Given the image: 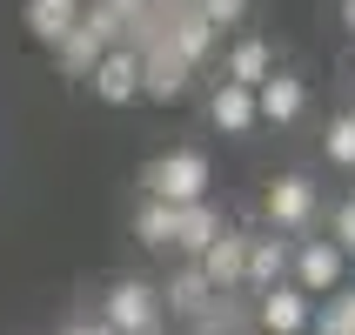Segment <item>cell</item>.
Returning <instances> with one entry per match:
<instances>
[{
  "label": "cell",
  "instance_id": "cell-1",
  "mask_svg": "<svg viewBox=\"0 0 355 335\" xmlns=\"http://www.w3.org/2000/svg\"><path fill=\"white\" fill-rule=\"evenodd\" d=\"M148 201H168V208H188V201H208L215 188V168L201 148H168L161 161H148V175H141Z\"/></svg>",
  "mask_w": 355,
  "mask_h": 335
},
{
  "label": "cell",
  "instance_id": "cell-2",
  "mask_svg": "<svg viewBox=\"0 0 355 335\" xmlns=\"http://www.w3.org/2000/svg\"><path fill=\"white\" fill-rule=\"evenodd\" d=\"M261 221H268V235H309L322 221V188L309 175H275L261 188Z\"/></svg>",
  "mask_w": 355,
  "mask_h": 335
},
{
  "label": "cell",
  "instance_id": "cell-3",
  "mask_svg": "<svg viewBox=\"0 0 355 335\" xmlns=\"http://www.w3.org/2000/svg\"><path fill=\"white\" fill-rule=\"evenodd\" d=\"M288 282H295L309 302L336 295L342 282H349V255H342L329 235H309V241H288Z\"/></svg>",
  "mask_w": 355,
  "mask_h": 335
},
{
  "label": "cell",
  "instance_id": "cell-4",
  "mask_svg": "<svg viewBox=\"0 0 355 335\" xmlns=\"http://www.w3.org/2000/svg\"><path fill=\"white\" fill-rule=\"evenodd\" d=\"M121 40V20L107 14V7H101V0H87V7H80V20H74V34L60 40L54 47V60H60V74H74V80H87V67H94L101 54H107V47H114Z\"/></svg>",
  "mask_w": 355,
  "mask_h": 335
},
{
  "label": "cell",
  "instance_id": "cell-5",
  "mask_svg": "<svg viewBox=\"0 0 355 335\" xmlns=\"http://www.w3.org/2000/svg\"><path fill=\"white\" fill-rule=\"evenodd\" d=\"M101 322L114 335H161V302H155V282L141 275H121L107 295H101Z\"/></svg>",
  "mask_w": 355,
  "mask_h": 335
},
{
  "label": "cell",
  "instance_id": "cell-6",
  "mask_svg": "<svg viewBox=\"0 0 355 335\" xmlns=\"http://www.w3.org/2000/svg\"><path fill=\"white\" fill-rule=\"evenodd\" d=\"M87 87H94V101H107V108L141 101V54H135V40H114V47L87 67Z\"/></svg>",
  "mask_w": 355,
  "mask_h": 335
},
{
  "label": "cell",
  "instance_id": "cell-7",
  "mask_svg": "<svg viewBox=\"0 0 355 335\" xmlns=\"http://www.w3.org/2000/svg\"><path fill=\"white\" fill-rule=\"evenodd\" d=\"M248 322H255L261 335H309V322H315V302L302 295L295 282H275V289H261V295H255Z\"/></svg>",
  "mask_w": 355,
  "mask_h": 335
},
{
  "label": "cell",
  "instance_id": "cell-8",
  "mask_svg": "<svg viewBox=\"0 0 355 335\" xmlns=\"http://www.w3.org/2000/svg\"><path fill=\"white\" fill-rule=\"evenodd\" d=\"M135 54H141V101H181L188 94V74H195V67H188L161 34H148Z\"/></svg>",
  "mask_w": 355,
  "mask_h": 335
},
{
  "label": "cell",
  "instance_id": "cell-9",
  "mask_svg": "<svg viewBox=\"0 0 355 335\" xmlns=\"http://www.w3.org/2000/svg\"><path fill=\"white\" fill-rule=\"evenodd\" d=\"M195 268L208 275V289H215V295H241V268H248V228H221V235L195 255Z\"/></svg>",
  "mask_w": 355,
  "mask_h": 335
},
{
  "label": "cell",
  "instance_id": "cell-10",
  "mask_svg": "<svg viewBox=\"0 0 355 335\" xmlns=\"http://www.w3.org/2000/svg\"><path fill=\"white\" fill-rule=\"evenodd\" d=\"M302 108H309V80L288 74V67H275V74L255 87V121H268V128H288V121H302Z\"/></svg>",
  "mask_w": 355,
  "mask_h": 335
},
{
  "label": "cell",
  "instance_id": "cell-11",
  "mask_svg": "<svg viewBox=\"0 0 355 335\" xmlns=\"http://www.w3.org/2000/svg\"><path fill=\"white\" fill-rule=\"evenodd\" d=\"M161 40H168V47H175L181 60H188V67H201V60L215 54V27H208V20L195 14V0H181L175 14H168V27H161Z\"/></svg>",
  "mask_w": 355,
  "mask_h": 335
},
{
  "label": "cell",
  "instance_id": "cell-12",
  "mask_svg": "<svg viewBox=\"0 0 355 335\" xmlns=\"http://www.w3.org/2000/svg\"><path fill=\"white\" fill-rule=\"evenodd\" d=\"M288 282V241L282 235H248V268H241V295H261Z\"/></svg>",
  "mask_w": 355,
  "mask_h": 335
},
{
  "label": "cell",
  "instance_id": "cell-13",
  "mask_svg": "<svg viewBox=\"0 0 355 335\" xmlns=\"http://www.w3.org/2000/svg\"><path fill=\"white\" fill-rule=\"evenodd\" d=\"M221 228H228V221H221V208H215V201H188V208H175V235H168V248L195 261L201 248L221 235Z\"/></svg>",
  "mask_w": 355,
  "mask_h": 335
},
{
  "label": "cell",
  "instance_id": "cell-14",
  "mask_svg": "<svg viewBox=\"0 0 355 335\" xmlns=\"http://www.w3.org/2000/svg\"><path fill=\"white\" fill-rule=\"evenodd\" d=\"M275 74V47L261 34H241L228 54H221V80H235V87H261V80Z\"/></svg>",
  "mask_w": 355,
  "mask_h": 335
},
{
  "label": "cell",
  "instance_id": "cell-15",
  "mask_svg": "<svg viewBox=\"0 0 355 335\" xmlns=\"http://www.w3.org/2000/svg\"><path fill=\"white\" fill-rule=\"evenodd\" d=\"M155 302L168 309V316H181V322H195L208 302H215V289H208V275H201L195 261H181L175 275H168V289H155Z\"/></svg>",
  "mask_w": 355,
  "mask_h": 335
},
{
  "label": "cell",
  "instance_id": "cell-16",
  "mask_svg": "<svg viewBox=\"0 0 355 335\" xmlns=\"http://www.w3.org/2000/svg\"><path fill=\"white\" fill-rule=\"evenodd\" d=\"M208 121H215L221 135H255V87H235V80H215V94H208Z\"/></svg>",
  "mask_w": 355,
  "mask_h": 335
},
{
  "label": "cell",
  "instance_id": "cell-17",
  "mask_svg": "<svg viewBox=\"0 0 355 335\" xmlns=\"http://www.w3.org/2000/svg\"><path fill=\"white\" fill-rule=\"evenodd\" d=\"M74 20H80V0H27V34L47 40V47H60L74 34Z\"/></svg>",
  "mask_w": 355,
  "mask_h": 335
},
{
  "label": "cell",
  "instance_id": "cell-18",
  "mask_svg": "<svg viewBox=\"0 0 355 335\" xmlns=\"http://www.w3.org/2000/svg\"><path fill=\"white\" fill-rule=\"evenodd\" d=\"M168 235H175V208H168V201H141L135 208V241L168 255Z\"/></svg>",
  "mask_w": 355,
  "mask_h": 335
},
{
  "label": "cell",
  "instance_id": "cell-19",
  "mask_svg": "<svg viewBox=\"0 0 355 335\" xmlns=\"http://www.w3.org/2000/svg\"><path fill=\"white\" fill-rule=\"evenodd\" d=\"M322 155H329V168H349V175H355V108L329 114V135H322Z\"/></svg>",
  "mask_w": 355,
  "mask_h": 335
},
{
  "label": "cell",
  "instance_id": "cell-20",
  "mask_svg": "<svg viewBox=\"0 0 355 335\" xmlns=\"http://www.w3.org/2000/svg\"><path fill=\"white\" fill-rule=\"evenodd\" d=\"M315 322H322L329 335H355V289H349V282H342L336 295L315 302Z\"/></svg>",
  "mask_w": 355,
  "mask_h": 335
},
{
  "label": "cell",
  "instance_id": "cell-21",
  "mask_svg": "<svg viewBox=\"0 0 355 335\" xmlns=\"http://www.w3.org/2000/svg\"><path fill=\"white\" fill-rule=\"evenodd\" d=\"M195 14L221 34V27H241V20H248V0H195Z\"/></svg>",
  "mask_w": 355,
  "mask_h": 335
},
{
  "label": "cell",
  "instance_id": "cell-22",
  "mask_svg": "<svg viewBox=\"0 0 355 335\" xmlns=\"http://www.w3.org/2000/svg\"><path fill=\"white\" fill-rule=\"evenodd\" d=\"M329 241H336L342 255L355 261V195H349V201H336V215H329Z\"/></svg>",
  "mask_w": 355,
  "mask_h": 335
},
{
  "label": "cell",
  "instance_id": "cell-23",
  "mask_svg": "<svg viewBox=\"0 0 355 335\" xmlns=\"http://www.w3.org/2000/svg\"><path fill=\"white\" fill-rule=\"evenodd\" d=\"M60 335H114V329H107V322L94 316V322H67V329H60Z\"/></svg>",
  "mask_w": 355,
  "mask_h": 335
},
{
  "label": "cell",
  "instance_id": "cell-24",
  "mask_svg": "<svg viewBox=\"0 0 355 335\" xmlns=\"http://www.w3.org/2000/svg\"><path fill=\"white\" fill-rule=\"evenodd\" d=\"M342 27H349V34H355V0H342Z\"/></svg>",
  "mask_w": 355,
  "mask_h": 335
},
{
  "label": "cell",
  "instance_id": "cell-25",
  "mask_svg": "<svg viewBox=\"0 0 355 335\" xmlns=\"http://www.w3.org/2000/svg\"><path fill=\"white\" fill-rule=\"evenodd\" d=\"M309 335H329V329H322V322H309Z\"/></svg>",
  "mask_w": 355,
  "mask_h": 335
},
{
  "label": "cell",
  "instance_id": "cell-26",
  "mask_svg": "<svg viewBox=\"0 0 355 335\" xmlns=\"http://www.w3.org/2000/svg\"><path fill=\"white\" fill-rule=\"evenodd\" d=\"M80 7H87V0H80Z\"/></svg>",
  "mask_w": 355,
  "mask_h": 335
}]
</instances>
